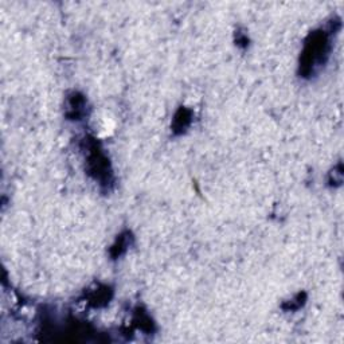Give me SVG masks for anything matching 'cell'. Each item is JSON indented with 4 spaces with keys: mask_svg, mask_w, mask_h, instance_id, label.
Returning a JSON list of instances; mask_svg holds the SVG:
<instances>
[{
    "mask_svg": "<svg viewBox=\"0 0 344 344\" xmlns=\"http://www.w3.org/2000/svg\"><path fill=\"white\" fill-rule=\"evenodd\" d=\"M109 289H107L106 287H97L96 289H93L92 292H90L89 294V300L92 304H94L96 307H100V305L102 304H106L107 300H109Z\"/></svg>",
    "mask_w": 344,
    "mask_h": 344,
    "instance_id": "5b68a950",
    "label": "cell"
},
{
    "mask_svg": "<svg viewBox=\"0 0 344 344\" xmlns=\"http://www.w3.org/2000/svg\"><path fill=\"white\" fill-rule=\"evenodd\" d=\"M341 180H343V168H341V164H339L331 172V183H333V184H340Z\"/></svg>",
    "mask_w": 344,
    "mask_h": 344,
    "instance_id": "ba28073f",
    "label": "cell"
},
{
    "mask_svg": "<svg viewBox=\"0 0 344 344\" xmlns=\"http://www.w3.org/2000/svg\"><path fill=\"white\" fill-rule=\"evenodd\" d=\"M64 111H66V116L72 120H81V117L86 113V100L82 94L73 92L70 96H68Z\"/></svg>",
    "mask_w": 344,
    "mask_h": 344,
    "instance_id": "3957f363",
    "label": "cell"
},
{
    "mask_svg": "<svg viewBox=\"0 0 344 344\" xmlns=\"http://www.w3.org/2000/svg\"><path fill=\"white\" fill-rule=\"evenodd\" d=\"M89 147L92 149L88 150V165H89L90 174L101 184H109L112 182V171L109 168L107 159L94 143H90Z\"/></svg>",
    "mask_w": 344,
    "mask_h": 344,
    "instance_id": "7a4b0ae2",
    "label": "cell"
},
{
    "mask_svg": "<svg viewBox=\"0 0 344 344\" xmlns=\"http://www.w3.org/2000/svg\"><path fill=\"white\" fill-rule=\"evenodd\" d=\"M305 298H307V296H305L304 293H298L297 296H294L292 300L288 301L287 304H284V308L287 309V311H296V309H298L300 307L304 305Z\"/></svg>",
    "mask_w": 344,
    "mask_h": 344,
    "instance_id": "52a82bcc",
    "label": "cell"
},
{
    "mask_svg": "<svg viewBox=\"0 0 344 344\" xmlns=\"http://www.w3.org/2000/svg\"><path fill=\"white\" fill-rule=\"evenodd\" d=\"M328 50H330V45H328V38L324 31L313 32L309 36V40L307 42L303 51V57H301V72L305 75H309L313 73L316 66H320L326 62L328 57Z\"/></svg>",
    "mask_w": 344,
    "mask_h": 344,
    "instance_id": "6da1fadb",
    "label": "cell"
},
{
    "mask_svg": "<svg viewBox=\"0 0 344 344\" xmlns=\"http://www.w3.org/2000/svg\"><path fill=\"white\" fill-rule=\"evenodd\" d=\"M129 242H131V235H129V233L121 234V235L117 238V241H116V244L112 246L111 254L113 255V257L121 255L122 253L126 250V247L129 246Z\"/></svg>",
    "mask_w": 344,
    "mask_h": 344,
    "instance_id": "8992f818",
    "label": "cell"
},
{
    "mask_svg": "<svg viewBox=\"0 0 344 344\" xmlns=\"http://www.w3.org/2000/svg\"><path fill=\"white\" fill-rule=\"evenodd\" d=\"M191 122V112L182 107L178 113L174 117V124H172V128H174V132L182 133L183 131H186V128L190 125Z\"/></svg>",
    "mask_w": 344,
    "mask_h": 344,
    "instance_id": "277c9868",
    "label": "cell"
}]
</instances>
